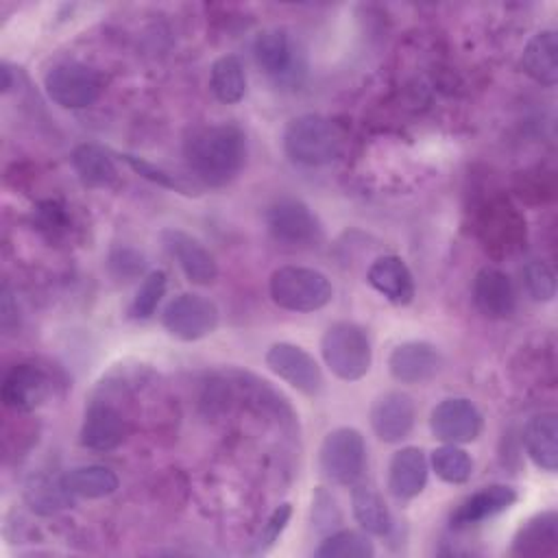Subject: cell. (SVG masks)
<instances>
[{
	"label": "cell",
	"mask_w": 558,
	"mask_h": 558,
	"mask_svg": "<svg viewBox=\"0 0 558 558\" xmlns=\"http://www.w3.org/2000/svg\"><path fill=\"white\" fill-rule=\"evenodd\" d=\"M192 177L207 187L231 183L246 161V137L235 124L194 129L183 146Z\"/></svg>",
	"instance_id": "cell-1"
},
{
	"label": "cell",
	"mask_w": 558,
	"mask_h": 558,
	"mask_svg": "<svg viewBox=\"0 0 558 558\" xmlns=\"http://www.w3.org/2000/svg\"><path fill=\"white\" fill-rule=\"evenodd\" d=\"M283 148L292 161L318 168L340 157L342 135L329 118L303 113L288 122L283 131Z\"/></svg>",
	"instance_id": "cell-2"
},
{
	"label": "cell",
	"mask_w": 558,
	"mask_h": 558,
	"mask_svg": "<svg viewBox=\"0 0 558 558\" xmlns=\"http://www.w3.org/2000/svg\"><path fill=\"white\" fill-rule=\"evenodd\" d=\"M320 353L327 368L344 381L362 379L373 362L366 329L349 320H338L325 329L320 338Z\"/></svg>",
	"instance_id": "cell-3"
},
{
	"label": "cell",
	"mask_w": 558,
	"mask_h": 558,
	"mask_svg": "<svg viewBox=\"0 0 558 558\" xmlns=\"http://www.w3.org/2000/svg\"><path fill=\"white\" fill-rule=\"evenodd\" d=\"M268 290L272 303L288 312H316L333 296V286L327 275L307 266L277 268L270 275Z\"/></svg>",
	"instance_id": "cell-4"
},
{
	"label": "cell",
	"mask_w": 558,
	"mask_h": 558,
	"mask_svg": "<svg viewBox=\"0 0 558 558\" xmlns=\"http://www.w3.org/2000/svg\"><path fill=\"white\" fill-rule=\"evenodd\" d=\"M318 462L329 482L340 486L355 484L366 466L364 436L355 427L331 429L320 442Z\"/></svg>",
	"instance_id": "cell-5"
},
{
	"label": "cell",
	"mask_w": 558,
	"mask_h": 558,
	"mask_svg": "<svg viewBox=\"0 0 558 558\" xmlns=\"http://www.w3.org/2000/svg\"><path fill=\"white\" fill-rule=\"evenodd\" d=\"M266 227L272 240L288 248H307L323 238L316 214L299 198H277L266 209Z\"/></svg>",
	"instance_id": "cell-6"
},
{
	"label": "cell",
	"mask_w": 558,
	"mask_h": 558,
	"mask_svg": "<svg viewBox=\"0 0 558 558\" xmlns=\"http://www.w3.org/2000/svg\"><path fill=\"white\" fill-rule=\"evenodd\" d=\"M46 94L63 109L89 107L102 92V76L92 65L81 61H63L44 76Z\"/></svg>",
	"instance_id": "cell-7"
},
{
	"label": "cell",
	"mask_w": 558,
	"mask_h": 558,
	"mask_svg": "<svg viewBox=\"0 0 558 558\" xmlns=\"http://www.w3.org/2000/svg\"><path fill=\"white\" fill-rule=\"evenodd\" d=\"M218 320L220 314L216 303L194 292L174 296L161 312V325L166 331L183 342H194L209 336L218 327Z\"/></svg>",
	"instance_id": "cell-8"
},
{
	"label": "cell",
	"mask_w": 558,
	"mask_h": 558,
	"mask_svg": "<svg viewBox=\"0 0 558 558\" xmlns=\"http://www.w3.org/2000/svg\"><path fill=\"white\" fill-rule=\"evenodd\" d=\"M266 366L281 377L286 384L296 388L307 397H316L323 390V373L316 360L292 342H275L266 355Z\"/></svg>",
	"instance_id": "cell-9"
},
{
	"label": "cell",
	"mask_w": 558,
	"mask_h": 558,
	"mask_svg": "<svg viewBox=\"0 0 558 558\" xmlns=\"http://www.w3.org/2000/svg\"><path fill=\"white\" fill-rule=\"evenodd\" d=\"M432 434L451 445L473 442L484 429V416L471 399L449 397L442 399L429 414Z\"/></svg>",
	"instance_id": "cell-10"
},
{
	"label": "cell",
	"mask_w": 558,
	"mask_h": 558,
	"mask_svg": "<svg viewBox=\"0 0 558 558\" xmlns=\"http://www.w3.org/2000/svg\"><path fill=\"white\" fill-rule=\"evenodd\" d=\"M442 368L440 351L425 340H408L392 349L388 357L390 375L401 384H425Z\"/></svg>",
	"instance_id": "cell-11"
},
{
	"label": "cell",
	"mask_w": 558,
	"mask_h": 558,
	"mask_svg": "<svg viewBox=\"0 0 558 558\" xmlns=\"http://www.w3.org/2000/svg\"><path fill=\"white\" fill-rule=\"evenodd\" d=\"M416 418L414 401L408 392L390 390L375 399L371 408V427L384 442H401L410 436Z\"/></svg>",
	"instance_id": "cell-12"
},
{
	"label": "cell",
	"mask_w": 558,
	"mask_h": 558,
	"mask_svg": "<svg viewBox=\"0 0 558 558\" xmlns=\"http://www.w3.org/2000/svg\"><path fill=\"white\" fill-rule=\"evenodd\" d=\"M48 390L50 384L46 373L35 364L22 362L7 371L0 386V399L9 410L33 412L46 401Z\"/></svg>",
	"instance_id": "cell-13"
},
{
	"label": "cell",
	"mask_w": 558,
	"mask_h": 558,
	"mask_svg": "<svg viewBox=\"0 0 558 558\" xmlns=\"http://www.w3.org/2000/svg\"><path fill=\"white\" fill-rule=\"evenodd\" d=\"M161 240L192 283L209 286L216 281L218 264L214 255L194 235L181 229H166L161 233Z\"/></svg>",
	"instance_id": "cell-14"
},
{
	"label": "cell",
	"mask_w": 558,
	"mask_h": 558,
	"mask_svg": "<svg viewBox=\"0 0 558 558\" xmlns=\"http://www.w3.org/2000/svg\"><path fill=\"white\" fill-rule=\"evenodd\" d=\"M126 436V423L122 414L105 403L94 401L83 416V425L78 432V442L92 451H111Z\"/></svg>",
	"instance_id": "cell-15"
},
{
	"label": "cell",
	"mask_w": 558,
	"mask_h": 558,
	"mask_svg": "<svg viewBox=\"0 0 558 558\" xmlns=\"http://www.w3.org/2000/svg\"><path fill=\"white\" fill-rule=\"evenodd\" d=\"M429 475V462L421 447H401L388 466V488L401 499H414L423 493Z\"/></svg>",
	"instance_id": "cell-16"
},
{
	"label": "cell",
	"mask_w": 558,
	"mask_h": 558,
	"mask_svg": "<svg viewBox=\"0 0 558 558\" xmlns=\"http://www.w3.org/2000/svg\"><path fill=\"white\" fill-rule=\"evenodd\" d=\"M473 303L486 318H508L517 305L510 277L497 268H482L473 279Z\"/></svg>",
	"instance_id": "cell-17"
},
{
	"label": "cell",
	"mask_w": 558,
	"mask_h": 558,
	"mask_svg": "<svg viewBox=\"0 0 558 558\" xmlns=\"http://www.w3.org/2000/svg\"><path fill=\"white\" fill-rule=\"evenodd\" d=\"M255 63L272 78L283 81L294 74L296 48L286 28H266L253 41Z\"/></svg>",
	"instance_id": "cell-18"
},
{
	"label": "cell",
	"mask_w": 558,
	"mask_h": 558,
	"mask_svg": "<svg viewBox=\"0 0 558 558\" xmlns=\"http://www.w3.org/2000/svg\"><path fill=\"white\" fill-rule=\"evenodd\" d=\"M366 281L395 305H408L416 292L414 277L408 264L397 255L377 257L368 266Z\"/></svg>",
	"instance_id": "cell-19"
},
{
	"label": "cell",
	"mask_w": 558,
	"mask_h": 558,
	"mask_svg": "<svg viewBox=\"0 0 558 558\" xmlns=\"http://www.w3.org/2000/svg\"><path fill=\"white\" fill-rule=\"evenodd\" d=\"M517 501V490L506 484H490L480 488L477 493L469 495L453 512H451V525L464 527L480 521H486L504 510H508Z\"/></svg>",
	"instance_id": "cell-20"
},
{
	"label": "cell",
	"mask_w": 558,
	"mask_h": 558,
	"mask_svg": "<svg viewBox=\"0 0 558 558\" xmlns=\"http://www.w3.org/2000/svg\"><path fill=\"white\" fill-rule=\"evenodd\" d=\"M523 445L530 460L554 473L558 469V418L554 412H543L532 416L523 427Z\"/></svg>",
	"instance_id": "cell-21"
},
{
	"label": "cell",
	"mask_w": 558,
	"mask_h": 558,
	"mask_svg": "<svg viewBox=\"0 0 558 558\" xmlns=\"http://www.w3.org/2000/svg\"><path fill=\"white\" fill-rule=\"evenodd\" d=\"M521 65L527 76L545 87L558 83V37L554 31H538L523 48Z\"/></svg>",
	"instance_id": "cell-22"
},
{
	"label": "cell",
	"mask_w": 558,
	"mask_h": 558,
	"mask_svg": "<svg viewBox=\"0 0 558 558\" xmlns=\"http://www.w3.org/2000/svg\"><path fill=\"white\" fill-rule=\"evenodd\" d=\"M558 549V517L554 510L527 519L512 543L517 556H554Z\"/></svg>",
	"instance_id": "cell-23"
},
{
	"label": "cell",
	"mask_w": 558,
	"mask_h": 558,
	"mask_svg": "<svg viewBox=\"0 0 558 558\" xmlns=\"http://www.w3.org/2000/svg\"><path fill=\"white\" fill-rule=\"evenodd\" d=\"M70 161L85 187H109L118 179L111 155L98 144H78L72 150Z\"/></svg>",
	"instance_id": "cell-24"
},
{
	"label": "cell",
	"mask_w": 558,
	"mask_h": 558,
	"mask_svg": "<svg viewBox=\"0 0 558 558\" xmlns=\"http://www.w3.org/2000/svg\"><path fill=\"white\" fill-rule=\"evenodd\" d=\"M68 493L83 499H102L118 490V475L102 464H83L61 475Z\"/></svg>",
	"instance_id": "cell-25"
},
{
	"label": "cell",
	"mask_w": 558,
	"mask_h": 558,
	"mask_svg": "<svg viewBox=\"0 0 558 558\" xmlns=\"http://www.w3.org/2000/svg\"><path fill=\"white\" fill-rule=\"evenodd\" d=\"M353 517L360 527L375 536H388L392 530V514L381 495L371 486H355L351 495Z\"/></svg>",
	"instance_id": "cell-26"
},
{
	"label": "cell",
	"mask_w": 558,
	"mask_h": 558,
	"mask_svg": "<svg viewBox=\"0 0 558 558\" xmlns=\"http://www.w3.org/2000/svg\"><path fill=\"white\" fill-rule=\"evenodd\" d=\"M209 87L220 102H240L246 94V72L242 61L233 54L218 57L209 70Z\"/></svg>",
	"instance_id": "cell-27"
},
{
	"label": "cell",
	"mask_w": 558,
	"mask_h": 558,
	"mask_svg": "<svg viewBox=\"0 0 558 558\" xmlns=\"http://www.w3.org/2000/svg\"><path fill=\"white\" fill-rule=\"evenodd\" d=\"M24 497H26L31 510L37 514H52V512L70 506V501H72V495L68 493L63 480L46 477V475L33 477L26 484Z\"/></svg>",
	"instance_id": "cell-28"
},
{
	"label": "cell",
	"mask_w": 558,
	"mask_h": 558,
	"mask_svg": "<svg viewBox=\"0 0 558 558\" xmlns=\"http://www.w3.org/2000/svg\"><path fill=\"white\" fill-rule=\"evenodd\" d=\"M429 464L434 473L447 484H464L473 473L471 456L462 447L451 442L436 447L429 456Z\"/></svg>",
	"instance_id": "cell-29"
},
{
	"label": "cell",
	"mask_w": 558,
	"mask_h": 558,
	"mask_svg": "<svg viewBox=\"0 0 558 558\" xmlns=\"http://www.w3.org/2000/svg\"><path fill=\"white\" fill-rule=\"evenodd\" d=\"M318 558H373L375 547L364 532L338 530L329 534L314 551Z\"/></svg>",
	"instance_id": "cell-30"
},
{
	"label": "cell",
	"mask_w": 558,
	"mask_h": 558,
	"mask_svg": "<svg viewBox=\"0 0 558 558\" xmlns=\"http://www.w3.org/2000/svg\"><path fill=\"white\" fill-rule=\"evenodd\" d=\"M166 286H168V277L163 270H150L144 281L140 283L133 303L129 307V314L133 318H150L159 305V301L166 294Z\"/></svg>",
	"instance_id": "cell-31"
},
{
	"label": "cell",
	"mask_w": 558,
	"mask_h": 558,
	"mask_svg": "<svg viewBox=\"0 0 558 558\" xmlns=\"http://www.w3.org/2000/svg\"><path fill=\"white\" fill-rule=\"evenodd\" d=\"M523 281L534 301H551L556 296V275L551 266L541 259L527 262L523 268Z\"/></svg>",
	"instance_id": "cell-32"
},
{
	"label": "cell",
	"mask_w": 558,
	"mask_h": 558,
	"mask_svg": "<svg viewBox=\"0 0 558 558\" xmlns=\"http://www.w3.org/2000/svg\"><path fill=\"white\" fill-rule=\"evenodd\" d=\"M120 159H122L133 172H137L142 179H146V181H150V183H157V185H161V187H168V190H177V192L190 194V192H187V185H183L174 174L166 172L163 168H159V166H155V163H150V161H146V159H142V157H137V155H129V153H122Z\"/></svg>",
	"instance_id": "cell-33"
},
{
	"label": "cell",
	"mask_w": 558,
	"mask_h": 558,
	"mask_svg": "<svg viewBox=\"0 0 558 558\" xmlns=\"http://www.w3.org/2000/svg\"><path fill=\"white\" fill-rule=\"evenodd\" d=\"M290 517H292V506H290L288 501L281 504V506H277V508L272 510V514L268 517V521L264 523V527H262V532H259V538L255 541V543H257L255 551H268V549L277 543V538L281 536V532L286 530Z\"/></svg>",
	"instance_id": "cell-34"
},
{
	"label": "cell",
	"mask_w": 558,
	"mask_h": 558,
	"mask_svg": "<svg viewBox=\"0 0 558 558\" xmlns=\"http://www.w3.org/2000/svg\"><path fill=\"white\" fill-rule=\"evenodd\" d=\"M109 266H111V270H113L118 277H133V275H137V272L142 270L144 259H142V255H137V253L131 251V248H120V251H116V253L111 255Z\"/></svg>",
	"instance_id": "cell-35"
},
{
	"label": "cell",
	"mask_w": 558,
	"mask_h": 558,
	"mask_svg": "<svg viewBox=\"0 0 558 558\" xmlns=\"http://www.w3.org/2000/svg\"><path fill=\"white\" fill-rule=\"evenodd\" d=\"M0 74H2V92L7 94L9 89H11V83H13V78H11V68L7 65V63H2V70H0Z\"/></svg>",
	"instance_id": "cell-36"
}]
</instances>
